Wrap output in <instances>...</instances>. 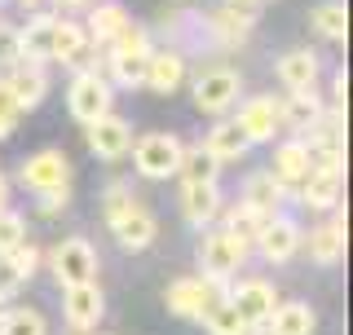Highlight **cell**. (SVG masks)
I'll return each mask as SVG.
<instances>
[{
    "label": "cell",
    "mask_w": 353,
    "mask_h": 335,
    "mask_svg": "<svg viewBox=\"0 0 353 335\" xmlns=\"http://www.w3.org/2000/svg\"><path fill=\"white\" fill-rule=\"evenodd\" d=\"M102 212H106V225H110V234H115V243L124 252H146L154 243V234H159L154 212L141 203V199H132L128 181H110Z\"/></svg>",
    "instance_id": "6da1fadb"
},
{
    "label": "cell",
    "mask_w": 353,
    "mask_h": 335,
    "mask_svg": "<svg viewBox=\"0 0 353 335\" xmlns=\"http://www.w3.org/2000/svg\"><path fill=\"white\" fill-rule=\"evenodd\" d=\"M18 181L40 199L44 212H58L71 199V159L62 150H36L18 168Z\"/></svg>",
    "instance_id": "7a4b0ae2"
},
{
    "label": "cell",
    "mask_w": 353,
    "mask_h": 335,
    "mask_svg": "<svg viewBox=\"0 0 353 335\" xmlns=\"http://www.w3.org/2000/svg\"><path fill=\"white\" fill-rule=\"evenodd\" d=\"M150 53H154V40H150V31L146 27H137V22H128L124 31H119L115 40H110V49H106V66H110V80L115 84H141V75H146V62H150Z\"/></svg>",
    "instance_id": "3957f363"
},
{
    "label": "cell",
    "mask_w": 353,
    "mask_h": 335,
    "mask_svg": "<svg viewBox=\"0 0 353 335\" xmlns=\"http://www.w3.org/2000/svg\"><path fill=\"white\" fill-rule=\"evenodd\" d=\"M225 296H230V278H208V274H199V278H176L163 300H168V309H172L176 318L199 322L208 309L216 305V300H225Z\"/></svg>",
    "instance_id": "277c9868"
},
{
    "label": "cell",
    "mask_w": 353,
    "mask_h": 335,
    "mask_svg": "<svg viewBox=\"0 0 353 335\" xmlns=\"http://www.w3.org/2000/svg\"><path fill=\"white\" fill-rule=\"evenodd\" d=\"M128 150H132V168L146 181H168V176H176V163H181V137L176 132H146Z\"/></svg>",
    "instance_id": "5b68a950"
},
{
    "label": "cell",
    "mask_w": 353,
    "mask_h": 335,
    "mask_svg": "<svg viewBox=\"0 0 353 335\" xmlns=\"http://www.w3.org/2000/svg\"><path fill=\"white\" fill-rule=\"evenodd\" d=\"M194 106L208 110V115H225L230 106L239 102L243 93V75L234 71V66H208V71L194 75Z\"/></svg>",
    "instance_id": "8992f818"
},
{
    "label": "cell",
    "mask_w": 353,
    "mask_h": 335,
    "mask_svg": "<svg viewBox=\"0 0 353 335\" xmlns=\"http://www.w3.org/2000/svg\"><path fill=\"white\" fill-rule=\"evenodd\" d=\"M110 102H115V84L97 71H80L71 80V88H66V110H71V119H80V124H93L97 115H106Z\"/></svg>",
    "instance_id": "52a82bcc"
},
{
    "label": "cell",
    "mask_w": 353,
    "mask_h": 335,
    "mask_svg": "<svg viewBox=\"0 0 353 335\" xmlns=\"http://www.w3.org/2000/svg\"><path fill=\"white\" fill-rule=\"evenodd\" d=\"M58 287H75V283H97V252L88 238H62L49 256Z\"/></svg>",
    "instance_id": "ba28073f"
},
{
    "label": "cell",
    "mask_w": 353,
    "mask_h": 335,
    "mask_svg": "<svg viewBox=\"0 0 353 335\" xmlns=\"http://www.w3.org/2000/svg\"><path fill=\"white\" fill-rule=\"evenodd\" d=\"M248 243H239L230 230H208L203 238H199V261H203V274L208 278H230V274H239V265L248 261Z\"/></svg>",
    "instance_id": "9c48e42d"
},
{
    "label": "cell",
    "mask_w": 353,
    "mask_h": 335,
    "mask_svg": "<svg viewBox=\"0 0 353 335\" xmlns=\"http://www.w3.org/2000/svg\"><path fill=\"white\" fill-rule=\"evenodd\" d=\"M301 243H305L301 225H296L292 216H283V212H279V216H270V221L261 225V234H256V243H252V247H256L270 265H287L296 252H301Z\"/></svg>",
    "instance_id": "30bf717a"
},
{
    "label": "cell",
    "mask_w": 353,
    "mask_h": 335,
    "mask_svg": "<svg viewBox=\"0 0 353 335\" xmlns=\"http://www.w3.org/2000/svg\"><path fill=\"white\" fill-rule=\"evenodd\" d=\"M239 132L252 141V146H261V141H274V132L283 128V110H279V97L261 93V97H248V102L239 106Z\"/></svg>",
    "instance_id": "8fae6325"
},
{
    "label": "cell",
    "mask_w": 353,
    "mask_h": 335,
    "mask_svg": "<svg viewBox=\"0 0 353 335\" xmlns=\"http://www.w3.org/2000/svg\"><path fill=\"white\" fill-rule=\"evenodd\" d=\"M84 141L97 159H124L128 146H132V128H128V119H119L115 110H106L93 124H84Z\"/></svg>",
    "instance_id": "7c38bea8"
},
{
    "label": "cell",
    "mask_w": 353,
    "mask_h": 335,
    "mask_svg": "<svg viewBox=\"0 0 353 335\" xmlns=\"http://www.w3.org/2000/svg\"><path fill=\"white\" fill-rule=\"evenodd\" d=\"M252 31H256V14L243 5H221L208 14V36H212V44H221V49H239V44L252 40Z\"/></svg>",
    "instance_id": "4fadbf2b"
},
{
    "label": "cell",
    "mask_w": 353,
    "mask_h": 335,
    "mask_svg": "<svg viewBox=\"0 0 353 335\" xmlns=\"http://www.w3.org/2000/svg\"><path fill=\"white\" fill-rule=\"evenodd\" d=\"M106 314V300L97 292V283H75L62 287V318L71 322V331H93Z\"/></svg>",
    "instance_id": "5bb4252c"
},
{
    "label": "cell",
    "mask_w": 353,
    "mask_h": 335,
    "mask_svg": "<svg viewBox=\"0 0 353 335\" xmlns=\"http://www.w3.org/2000/svg\"><path fill=\"white\" fill-rule=\"evenodd\" d=\"M230 305H234V314L248 322V327H261L265 318L274 314V305H279V292H274L265 278H248V283H239V287H230Z\"/></svg>",
    "instance_id": "9a60e30c"
},
{
    "label": "cell",
    "mask_w": 353,
    "mask_h": 335,
    "mask_svg": "<svg viewBox=\"0 0 353 335\" xmlns=\"http://www.w3.org/2000/svg\"><path fill=\"white\" fill-rule=\"evenodd\" d=\"M221 207H225V199H221L216 181H181V216L185 225H212L221 216Z\"/></svg>",
    "instance_id": "2e32d148"
},
{
    "label": "cell",
    "mask_w": 353,
    "mask_h": 335,
    "mask_svg": "<svg viewBox=\"0 0 353 335\" xmlns=\"http://www.w3.org/2000/svg\"><path fill=\"white\" fill-rule=\"evenodd\" d=\"M5 84H9V93H14L18 110H36L44 102V93H49V75H44V66L40 62H22V58L9 66Z\"/></svg>",
    "instance_id": "e0dca14e"
},
{
    "label": "cell",
    "mask_w": 353,
    "mask_h": 335,
    "mask_svg": "<svg viewBox=\"0 0 353 335\" xmlns=\"http://www.w3.org/2000/svg\"><path fill=\"white\" fill-rule=\"evenodd\" d=\"M141 84H146L150 93H159V97L176 93V88L185 84V58H181V49H154L150 62H146Z\"/></svg>",
    "instance_id": "ac0fdd59"
},
{
    "label": "cell",
    "mask_w": 353,
    "mask_h": 335,
    "mask_svg": "<svg viewBox=\"0 0 353 335\" xmlns=\"http://www.w3.org/2000/svg\"><path fill=\"white\" fill-rule=\"evenodd\" d=\"M128 9L119 0H102V5H88V22H84V36L93 49H110V40L128 27Z\"/></svg>",
    "instance_id": "d6986e66"
},
{
    "label": "cell",
    "mask_w": 353,
    "mask_h": 335,
    "mask_svg": "<svg viewBox=\"0 0 353 335\" xmlns=\"http://www.w3.org/2000/svg\"><path fill=\"white\" fill-rule=\"evenodd\" d=\"M53 31H58V18H53V14H40V18H31L27 27H18V53H22V62L49 66L53 62Z\"/></svg>",
    "instance_id": "ffe728a7"
},
{
    "label": "cell",
    "mask_w": 353,
    "mask_h": 335,
    "mask_svg": "<svg viewBox=\"0 0 353 335\" xmlns=\"http://www.w3.org/2000/svg\"><path fill=\"white\" fill-rule=\"evenodd\" d=\"M274 71H279V84H287V93H296V88H318L323 62L314 49H287Z\"/></svg>",
    "instance_id": "44dd1931"
},
{
    "label": "cell",
    "mask_w": 353,
    "mask_h": 335,
    "mask_svg": "<svg viewBox=\"0 0 353 335\" xmlns=\"http://www.w3.org/2000/svg\"><path fill=\"white\" fill-rule=\"evenodd\" d=\"M340 190H345V172H336V168H314L301 181V203L327 212V207L340 203Z\"/></svg>",
    "instance_id": "7402d4cb"
},
{
    "label": "cell",
    "mask_w": 353,
    "mask_h": 335,
    "mask_svg": "<svg viewBox=\"0 0 353 335\" xmlns=\"http://www.w3.org/2000/svg\"><path fill=\"white\" fill-rule=\"evenodd\" d=\"M274 181L279 185H287V190H296L305 181L309 172H314V159H309V146L305 141H283L279 150H274Z\"/></svg>",
    "instance_id": "603a6c76"
},
{
    "label": "cell",
    "mask_w": 353,
    "mask_h": 335,
    "mask_svg": "<svg viewBox=\"0 0 353 335\" xmlns=\"http://www.w3.org/2000/svg\"><path fill=\"white\" fill-rule=\"evenodd\" d=\"M283 199H287V185L274 181V172H252L248 185H243V199H239V203H248L252 212H261V216H279V212H283Z\"/></svg>",
    "instance_id": "cb8c5ba5"
},
{
    "label": "cell",
    "mask_w": 353,
    "mask_h": 335,
    "mask_svg": "<svg viewBox=\"0 0 353 335\" xmlns=\"http://www.w3.org/2000/svg\"><path fill=\"white\" fill-rule=\"evenodd\" d=\"M93 44L84 36V22H71V18H58V31H53V62L62 66H84Z\"/></svg>",
    "instance_id": "d4e9b609"
},
{
    "label": "cell",
    "mask_w": 353,
    "mask_h": 335,
    "mask_svg": "<svg viewBox=\"0 0 353 335\" xmlns=\"http://www.w3.org/2000/svg\"><path fill=\"white\" fill-rule=\"evenodd\" d=\"M265 322H270L274 335H314L318 314L305 305V300H279V305H274V314L265 318Z\"/></svg>",
    "instance_id": "484cf974"
},
{
    "label": "cell",
    "mask_w": 353,
    "mask_h": 335,
    "mask_svg": "<svg viewBox=\"0 0 353 335\" xmlns=\"http://www.w3.org/2000/svg\"><path fill=\"white\" fill-rule=\"evenodd\" d=\"M301 247H309V261L318 265H340L345 261V221H327V225H318L314 234H309V243H301Z\"/></svg>",
    "instance_id": "4316f807"
},
{
    "label": "cell",
    "mask_w": 353,
    "mask_h": 335,
    "mask_svg": "<svg viewBox=\"0 0 353 335\" xmlns=\"http://www.w3.org/2000/svg\"><path fill=\"white\" fill-rule=\"evenodd\" d=\"M203 146L216 154V163H239L243 154L252 150V141L239 132V124H234V119H221V124H216V128L203 137Z\"/></svg>",
    "instance_id": "83f0119b"
},
{
    "label": "cell",
    "mask_w": 353,
    "mask_h": 335,
    "mask_svg": "<svg viewBox=\"0 0 353 335\" xmlns=\"http://www.w3.org/2000/svg\"><path fill=\"white\" fill-rule=\"evenodd\" d=\"M279 110H283V124L309 128L327 106H323V97H318V88H296V93H287L283 102H279Z\"/></svg>",
    "instance_id": "f1b7e54d"
},
{
    "label": "cell",
    "mask_w": 353,
    "mask_h": 335,
    "mask_svg": "<svg viewBox=\"0 0 353 335\" xmlns=\"http://www.w3.org/2000/svg\"><path fill=\"white\" fill-rule=\"evenodd\" d=\"M309 27H314L323 40L340 44V40L349 36V9H345V0H323V5H314V14H309Z\"/></svg>",
    "instance_id": "f546056e"
},
{
    "label": "cell",
    "mask_w": 353,
    "mask_h": 335,
    "mask_svg": "<svg viewBox=\"0 0 353 335\" xmlns=\"http://www.w3.org/2000/svg\"><path fill=\"white\" fill-rule=\"evenodd\" d=\"M216 172H221V163L203 141L181 146V163H176V176H181V181H216Z\"/></svg>",
    "instance_id": "4dcf8cb0"
},
{
    "label": "cell",
    "mask_w": 353,
    "mask_h": 335,
    "mask_svg": "<svg viewBox=\"0 0 353 335\" xmlns=\"http://www.w3.org/2000/svg\"><path fill=\"white\" fill-rule=\"evenodd\" d=\"M270 216H261V212H252L248 203H234V207H221V230H230L239 243H256V234H261V225Z\"/></svg>",
    "instance_id": "1f68e13d"
},
{
    "label": "cell",
    "mask_w": 353,
    "mask_h": 335,
    "mask_svg": "<svg viewBox=\"0 0 353 335\" xmlns=\"http://www.w3.org/2000/svg\"><path fill=\"white\" fill-rule=\"evenodd\" d=\"M0 335H49V322H44L40 309H5L0 314Z\"/></svg>",
    "instance_id": "d6a6232c"
},
{
    "label": "cell",
    "mask_w": 353,
    "mask_h": 335,
    "mask_svg": "<svg viewBox=\"0 0 353 335\" xmlns=\"http://www.w3.org/2000/svg\"><path fill=\"white\" fill-rule=\"evenodd\" d=\"M199 322H203L208 335H248V322L234 314V305H230V300H216V305L208 309Z\"/></svg>",
    "instance_id": "836d02e7"
},
{
    "label": "cell",
    "mask_w": 353,
    "mask_h": 335,
    "mask_svg": "<svg viewBox=\"0 0 353 335\" xmlns=\"http://www.w3.org/2000/svg\"><path fill=\"white\" fill-rule=\"evenodd\" d=\"M18 243H27V221L14 207H0V256H9Z\"/></svg>",
    "instance_id": "e575fe53"
},
{
    "label": "cell",
    "mask_w": 353,
    "mask_h": 335,
    "mask_svg": "<svg viewBox=\"0 0 353 335\" xmlns=\"http://www.w3.org/2000/svg\"><path fill=\"white\" fill-rule=\"evenodd\" d=\"M18 119H22V110H18V102H14V93H9L5 75H0V141H5L9 132L18 128Z\"/></svg>",
    "instance_id": "d590c367"
},
{
    "label": "cell",
    "mask_w": 353,
    "mask_h": 335,
    "mask_svg": "<svg viewBox=\"0 0 353 335\" xmlns=\"http://www.w3.org/2000/svg\"><path fill=\"white\" fill-rule=\"evenodd\" d=\"M22 270L14 265V256H0V300H9V296H18L22 292Z\"/></svg>",
    "instance_id": "8d00e7d4"
},
{
    "label": "cell",
    "mask_w": 353,
    "mask_h": 335,
    "mask_svg": "<svg viewBox=\"0 0 353 335\" xmlns=\"http://www.w3.org/2000/svg\"><path fill=\"white\" fill-rule=\"evenodd\" d=\"M18 58H22V53H18V27L0 18V66L9 71V66H14Z\"/></svg>",
    "instance_id": "74e56055"
},
{
    "label": "cell",
    "mask_w": 353,
    "mask_h": 335,
    "mask_svg": "<svg viewBox=\"0 0 353 335\" xmlns=\"http://www.w3.org/2000/svg\"><path fill=\"white\" fill-rule=\"evenodd\" d=\"M9 256H14V265L22 270V278H31V274L40 270V247H36V243H18Z\"/></svg>",
    "instance_id": "f35d334b"
},
{
    "label": "cell",
    "mask_w": 353,
    "mask_h": 335,
    "mask_svg": "<svg viewBox=\"0 0 353 335\" xmlns=\"http://www.w3.org/2000/svg\"><path fill=\"white\" fill-rule=\"evenodd\" d=\"M53 5H58V9H88L93 0H53Z\"/></svg>",
    "instance_id": "ab89813d"
},
{
    "label": "cell",
    "mask_w": 353,
    "mask_h": 335,
    "mask_svg": "<svg viewBox=\"0 0 353 335\" xmlns=\"http://www.w3.org/2000/svg\"><path fill=\"white\" fill-rule=\"evenodd\" d=\"M0 207H9V181L0 176Z\"/></svg>",
    "instance_id": "60d3db41"
},
{
    "label": "cell",
    "mask_w": 353,
    "mask_h": 335,
    "mask_svg": "<svg viewBox=\"0 0 353 335\" xmlns=\"http://www.w3.org/2000/svg\"><path fill=\"white\" fill-rule=\"evenodd\" d=\"M248 335H274V331H270V322H261V327H248Z\"/></svg>",
    "instance_id": "b9f144b4"
},
{
    "label": "cell",
    "mask_w": 353,
    "mask_h": 335,
    "mask_svg": "<svg viewBox=\"0 0 353 335\" xmlns=\"http://www.w3.org/2000/svg\"><path fill=\"white\" fill-rule=\"evenodd\" d=\"M14 5H22V9H40L44 0H14Z\"/></svg>",
    "instance_id": "7bdbcfd3"
},
{
    "label": "cell",
    "mask_w": 353,
    "mask_h": 335,
    "mask_svg": "<svg viewBox=\"0 0 353 335\" xmlns=\"http://www.w3.org/2000/svg\"><path fill=\"white\" fill-rule=\"evenodd\" d=\"M230 5H243V9H252V5H261V0H230Z\"/></svg>",
    "instance_id": "ee69618b"
},
{
    "label": "cell",
    "mask_w": 353,
    "mask_h": 335,
    "mask_svg": "<svg viewBox=\"0 0 353 335\" xmlns=\"http://www.w3.org/2000/svg\"><path fill=\"white\" fill-rule=\"evenodd\" d=\"M0 314H5V300H0Z\"/></svg>",
    "instance_id": "f6af8a7d"
},
{
    "label": "cell",
    "mask_w": 353,
    "mask_h": 335,
    "mask_svg": "<svg viewBox=\"0 0 353 335\" xmlns=\"http://www.w3.org/2000/svg\"><path fill=\"white\" fill-rule=\"evenodd\" d=\"M75 335H84V331H75Z\"/></svg>",
    "instance_id": "bcb514c9"
},
{
    "label": "cell",
    "mask_w": 353,
    "mask_h": 335,
    "mask_svg": "<svg viewBox=\"0 0 353 335\" xmlns=\"http://www.w3.org/2000/svg\"><path fill=\"white\" fill-rule=\"evenodd\" d=\"M0 5H5V0H0Z\"/></svg>",
    "instance_id": "7dc6e473"
}]
</instances>
